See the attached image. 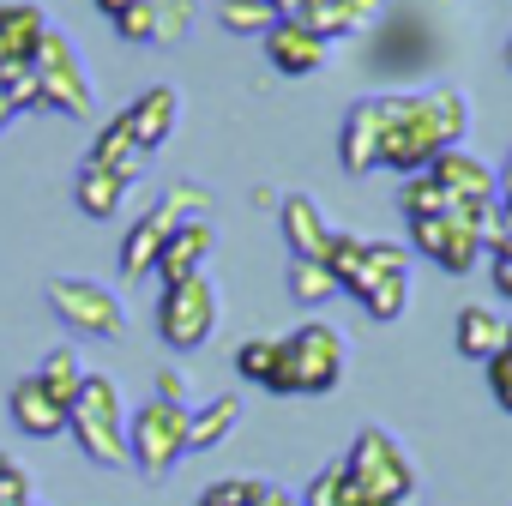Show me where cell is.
Segmentation results:
<instances>
[{
  "mask_svg": "<svg viewBox=\"0 0 512 506\" xmlns=\"http://www.w3.org/2000/svg\"><path fill=\"white\" fill-rule=\"evenodd\" d=\"M380 169L392 175H422L440 151L464 145V127H470V103L464 91L452 85H434V91H398V97H380Z\"/></svg>",
  "mask_w": 512,
  "mask_h": 506,
  "instance_id": "1",
  "label": "cell"
},
{
  "mask_svg": "<svg viewBox=\"0 0 512 506\" xmlns=\"http://www.w3.org/2000/svg\"><path fill=\"white\" fill-rule=\"evenodd\" d=\"M344 368H350L344 332L326 326V320H302L290 338H278V368H272L266 392H278V398H320V392H332L344 380Z\"/></svg>",
  "mask_w": 512,
  "mask_h": 506,
  "instance_id": "2",
  "label": "cell"
},
{
  "mask_svg": "<svg viewBox=\"0 0 512 506\" xmlns=\"http://www.w3.org/2000/svg\"><path fill=\"white\" fill-rule=\"evenodd\" d=\"M67 434L79 440V452L103 470L127 464V410H121V386L109 374H85L79 398L67 404Z\"/></svg>",
  "mask_w": 512,
  "mask_h": 506,
  "instance_id": "3",
  "label": "cell"
},
{
  "mask_svg": "<svg viewBox=\"0 0 512 506\" xmlns=\"http://www.w3.org/2000/svg\"><path fill=\"white\" fill-rule=\"evenodd\" d=\"M187 416L193 410H181V404L145 398L127 416V464H139L145 476H169L187 458Z\"/></svg>",
  "mask_w": 512,
  "mask_h": 506,
  "instance_id": "4",
  "label": "cell"
},
{
  "mask_svg": "<svg viewBox=\"0 0 512 506\" xmlns=\"http://www.w3.org/2000/svg\"><path fill=\"white\" fill-rule=\"evenodd\" d=\"M344 470H350V482L362 488L368 506H374V500H410V494H416V470H410L404 446H398L386 428H362V434L350 440V452H344Z\"/></svg>",
  "mask_w": 512,
  "mask_h": 506,
  "instance_id": "5",
  "label": "cell"
},
{
  "mask_svg": "<svg viewBox=\"0 0 512 506\" xmlns=\"http://www.w3.org/2000/svg\"><path fill=\"white\" fill-rule=\"evenodd\" d=\"M217 314H223V308H217V284H211V278L163 284V302H157V332H163V344H169V350L193 356V350H205V344H211Z\"/></svg>",
  "mask_w": 512,
  "mask_h": 506,
  "instance_id": "6",
  "label": "cell"
},
{
  "mask_svg": "<svg viewBox=\"0 0 512 506\" xmlns=\"http://www.w3.org/2000/svg\"><path fill=\"white\" fill-rule=\"evenodd\" d=\"M344 290L368 308V320H398L404 302H410V253H404L398 241H368L362 272H356Z\"/></svg>",
  "mask_w": 512,
  "mask_h": 506,
  "instance_id": "7",
  "label": "cell"
},
{
  "mask_svg": "<svg viewBox=\"0 0 512 506\" xmlns=\"http://www.w3.org/2000/svg\"><path fill=\"white\" fill-rule=\"evenodd\" d=\"M31 67H37V85H43V109H55V115H91V79H85L79 49H73L67 31L49 25V37L37 43Z\"/></svg>",
  "mask_w": 512,
  "mask_h": 506,
  "instance_id": "8",
  "label": "cell"
},
{
  "mask_svg": "<svg viewBox=\"0 0 512 506\" xmlns=\"http://www.w3.org/2000/svg\"><path fill=\"white\" fill-rule=\"evenodd\" d=\"M49 308L73 326V332H85V338H127V308H121V296L115 290H103V284H91V278H55L49 284Z\"/></svg>",
  "mask_w": 512,
  "mask_h": 506,
  "instance_id": "9",
  "label": "cell"
},
{
  "mask_svg": "<svg viewBox=\"0 0 512 506\" xmlns=\"http://www.w3.org/2000/svg\"><path fill=\"white\" fill-rule=\"evenodd\" d=\"M410 247L422 253V260H434L440 272H452V278L476 272V266H482V253H488V241H482V223H476V217H458V211L410 223Z\"/></svg>",
  "mask_w": 512,
  "mask_h": 506,
  "instance_id": "10",
  "label": "cell"
},
{
  "mask_svg": "<svg viewBox=\"0 0 512 506\" xmlns=\"http://www.w3.org/2000/svg\"><path fill=\"white\" fill-rule=\"evenodd\" d=\"M211 247H217V229H211V217H181V223L169 229V241H163V253H157V266H151V272H157L163 284L205 278Z\"/></svg>",
  "mask_w": 512,
  "mask_h": 506,
  "instance_id": "11",
  "label": "cell"
},
{
  "mask_svg": "<svg viewBox=\"0 0 512 506\" xmlns=\"http://www.w3.org/2000/svg\"><path fill=\"white\" fill-rule=\"evenodd\" d=\"M260 43H266V61H272L284 79H308V73L326 67V43H320L302 19H278Z\"/></svg>",
  "mask_w": 512,
  "mask_h": 506,
  "instance_id": "12",
  "label": "cell"
},
{
  "mask_svg": "<svg viewBox=\"0 0 512 506\" xmlns=\"http://www.w3.org/2000/svg\"><path fill=\"white\" fill-rule=\"evenodd\" d=\"M121 121H127V133H133L139 151H157V145L175 133V121H181V91H175V85H151V91H139V97L121 109Z\"/></svg>",
  "mask_w": 512,
  "mask_h": 506,
  "instance_id": "13",
  "label": "cell"
},
{
  "mask_svg": "<svg viewBox=\"0 0 512 506\" xmlns=\"http://www.w3.org/2000/svg\"><path fill=\"white\" fill-rule=\"evenodd\" d=\"M278 223H284V241H290V260H320L326 241H332V223H326L314 193H284L278 199Z\"/></svg>",
  "mask_w": 512,
  "mask_h": 506,
  "instance_id": "14",
  "label": "cell"
},
{
  "mask_svg": "<svg viewBox=\"0 0 512 506\" xmlns=\"http://www.w3.org/2000/svg\"><path fill=\"white\" fill-rule=\"evenodd\" d=\"M181 223V211L163 199L151 217H139L133 229H127V241H121V278L127 284H139V278H151V266H157V253H163V241H169V229Z\"/></svg>",
  "mask_w": 512,
  "mask_h": 506,
  "instance_id": "15",
  "label": "cell"
},
{
  "mask_svg": "<svg viewBox=\"0 0 512 506\" xmlns=\"http://www.w3.org/2000/svg\"><path fill=\"white\" fill-rule=\"evenodd\" d=\"M7 410H13V422H19L31 440H55V434H67V404H61L37 374H25V380L7 392Z\"/></svg>",
  "mask_w": 512,
  "mask_h": 506,
  "instance_id": "16",
  "label": "cell"
},
{
  "mask_svg": "<svg viewBox=\"0 0 512 506\" xmlns=\"http://www.w3.org/2000/svg\"><path fill=\"white\" fill-rule=\"evenodd\" d=\"M380 133H386V121H380V97H362V103L344 115V133H338V157H344L350 175L380 169Z\"/></svg>",
  "mask_w": 512,
  "mask_h": 506,
  "instance_id": "17",
  "label": "cell"
},
{
  "mask_svg": "<svg viewBox=\"0 0 512 506\" xmlns=\"http://www.w3.org/2000/svg\"><path fill=\"white\" fill-rule=\"evenodd\" d=\"M320 43H332V37H356V31H368L374 19H380V0H302V13H296Z\"/></svg>",
  "mask_w": 512,
  "mask_h": 506,
  "instance_id": "18",
  "label": "cell"
},
{
  "mask_svg": "<svg viewBox=\"0 0 512 506\" xmlns=\"http://www.w3.org/2000/svg\"><path fill=\"white\" fill-rule=\"evenodd\" d=\"M145 163H151V151H139V145H133V133H127V121H121V115H115V121H103V133L91 139V157H85V169L121 175V181H139V175H145Z\"/></svg>",
  "mask_w": 512,
  "mask_h": 506,
  "instance_id": "19",
  "label": "cell"
},
{
  "mask_svg": "<svg viewBox=\"0 0 512 506\" xmlns=\"http://www.w3.org/2000/svg\"><path fill=\"white\" fill-rule=\"evenodd\" d=\"M452 344H458V356H470V362H494V356L506 350V314H494L488 302H470V308H458Z\"/></svg>",
  "mask_w": 512,
  "mask_h": 506,
  "instance_id": "20",
  "label": "cell"
},
{
  "mask_svg": "<svg viewBox=\"0 0 512 506\" xmlns=\"http://www.w3.org/2000/svg\"><path fill=\"white\" fill-rule=\"evenodd\" d=\"M43 37H49L43 7H31V0H7V7H0V55L7 61H31Z\"/></svg>",
  "mask_w": 512,
  "mask_h": 506,
  "instance_id": "21",
  "label": "cell"
},
{
  "mask_svg": "<svg viewBox=\"0 0 512 506\" xmlns=\"http://www.w3.org/2000/svg\"><path fill=\"white\" fill-rule=\"evenodd\" d=\"M235 422H241V398H235V392L205 398V404L187 416V452H211V446H223V440L235 434Z\"/></svg>",
  "mask_w": 512,
  "mask_h": 506,
  "instance_id": "22",
  "label": "cell"
},
{
  "mask_svg": "<svg viewBox=\"0 0 512 506\" xmlns=\"http://www.w3.org/2000/svg\"><path fill=\"white\" fill-rule=\"evenodd\" d=\"M127 187L133 181H121V175H103V169H79V181H73V199H79V211L85 217H115L121 211V199H127Z\"/></svg>",
  "mask_w": 512,
  "mask_h": 506,
  "instance_id": "23",
  "label": "cell"
},
{
  "mask_svg": "<svg viewBox=\"0 0 512 506\" xmlns=\"http://www.w3.org/2000/svg\"><path fill=\"white\" fill-rule=\"evenodd\" d=\"M85 374H91V368L79 362V350H73V344H49V350H43V362H37V380H43L61 404H73V398H79Z\"/></svg>",
  "mask_w": 512,
  "mask_h": 506,
  "instance_id": "24",
  "label": "cell"
},
{
  "mask_svg": "<svg viewBox=\"0 0 512 506\" xmlns=\"http://www.w3.org/2000/svg\"><path fill=\"white\" fill-rule=\"evenodd\" d=\"M398 211H404V223H422V217H446L452 199H446V187L422 169V175H404V187H398Z\"/></svg>",
  "mask_w": 512,
  "mask_h": 506,
  "instance_id": "25",
  "label": "cell"
},
{
  "mask_svg": "<svg viewBox=\"0 0 512 506\" xmlns=\"http://www.w3.org/2000/svg\"><path fill=\"white\" fill-rule=\"evenodd\" d=\"M302 506H368L362 500V488L350 482V470H344V458H332L308 488H302Z\"/></svg>",
  "mask_w": 512,
  "mask_h": 506,
  "instance_id": "26",
  "label": "cell"
},
{
  "mask_svg": "<svg viewBox=\"0 0 512 506\" xmlns=\"http://www.w3.org/2000/svg\"><path fill=\"white\" fill-rule=\"evenodd\" d=\"M217 25L229 37H266L278 25V13L266 7V0H217Z\"/></svg>",
  "mask_w": 512,
  "mask_h": 506,
  "instance_id": "27",
  "label": "cell"
},
{
  "mask_svg": "<svg viewBox=\"0 0 512 506\" xmlns=\"http://www.w3.org/2000/svg\"><path fill=\"white\" fill-rule=\"evenodd\" d=\"M362 253H368V241L362 235H350V229H332V241H326V253H320V260H326V272H332V284L344 290L356 272H362Z\"/></svg>",
  "mask_w": 512,
  "mask_h": 506,
  "instance_id": "28",
  "label": "cell"
},
{
  "mask_svg": "<svg viewBox=\"0 0 512 506\" xmlns=\"http://www.w3.org/2000/svg\"><path fill=\"white\" fill-rule=\"evenodd\" d=\"M290 296H296L302 308H320L326 296H338V284H332L326 260H290Z\"/></svg>",
  "mask_w": 512,
  "mask_h": 506,
  "instance_id": "29",
  "label": "cell"
},
{
  "mask_svg": "<svg viewBox=\"0 0 512 506\" xmlns=\"http://www.w3.org/2000/svg\"><path fill=\"white\" fill-rule=\"evenodd\" d=\"M0 91H7L13 115L43 109V85H37V67H31V61H0Z\"/></svg>",
  "mask_w": 512,
  "mask_h": 506,
  "instance_id": "30",
  "label": "cell"
},
{
  "mask_svg": "<svg viewBox=\"0 0 512 506\" xmlns=\"http://www.w3.org/2000/svg\"><path fill=\"white\" fill-rule=\"evenodd\" d=\"M272 368H278V338H241V344H235V374H241V380L266 386Z\"/></svg>",
  "mask_w": 512,
  "mask_h": 506,
  "instance_id": "31",
  "label": "cell"
},
{
  "mask_svg": "<svg viewBox=\"0 0 512 506\" xmlns=\"http://www.w3.org/2000/svg\"><path fill=\"white\" fill-rule=\"evenodd\" d=\"M115 31L127 43H157V7H151V0H133V7L115 19Z\"/></svg>",
  "mask_w": 512,
  "mask_h": 506,
  "instance_id": "32",
  "label": "cell"
},
{
  "mask_svg": "<svg viewBox=\"0 0 512 506\" xmlns=\"http://www.w3.org/2000/svg\"><path fill=\"white\" fill-rule=\"evenodd\" d=\"M253 494H260V482H247V476H217V482L199 494V506H247Z\"/></svg>",
  "mask_w": 512,
  "mask_h": 506,
  "instance_id": "33",
  "label": "cell"
},
{
  "mask_svg": "<svg viewBox=\"0 0 512 506\" xmlns=\"http://www.w3.org/2000/svg\"><path fill=\"white\" fill-rule=\"evenodd\" d=\"M488 272H494V296L512 302V235H500V241L488 247Z\"/></svg>",
  "mask_w": 512,
  "mask_h": 506,
  "instance_id": "34",
  "label": "cell"
},
{
  "mask_svg": "<svg viewBox=\"0 0 512 506\" xmlns=\"http://www.w3.org/2000/svg\"><path fill=\"white\" fill-rule=\"evenodd\" d=\"M482 368H488V392H494V404L512 416V356L500 350V356H494V362H482Z\"/></svg>",
  "mask_w": 512,
  "mask_h": 506,
  "instance_id": "35",
  "label": "cell"
},
{
  "mask_svg": "<svg viewBox=\"0 0 512 506\" xmlns=\"http://www.w3.org/2000/svg\"><path fill=\"white\" fill-rule=\"evenodd\" d=\"M0 506H37V488H31V476H25L19 464L0 476Z\"/></svg>",
  "mask_w": 512,
  "mask_h": 506,
  "instance_id": "36",
  "label": "cell"
},
{
  "mask_svg": "<svg viewBox=\"0 0 512 506\" xmlns=\"http://www.w3.org/2000/svg\"><path fill=\"white\" fill-rule=\"evenodd\" d=\"M157 398H163V404H181V410H193L187 374H181V368H163V374H157Z\"/></svg>",
  "mask_w": 512,
  "mask_h": 506,
  "instance_id": "37",
  "label": "cell"
},
{
  "mask_svg": "<svg viewBox=\"0 0 512 506\" xmlns=\"http://www.w3.org/2000/svg\"><path fill=\"white\" fill-rule=\"evenodd\" d=\"M169 205H175L181 217H193V211L205 217V211H211V199H205V193H199L193 181H175V187H169Z\"/></svg>",
  "mask_w": 512,
  "mask_h": 506,
  "instance_id": "38",
  "label": "cell"
},
{
  "mask_svg": "<svg viewBox=\"0 0 512 506\" xmlns=\"http://www.w3.org/2000/svg\"><path fill=\"white\" fill-rule=\"evenodd\" d=\"M247 506H302V494H290V488H278V482H260V494H253Z\"/></svg>",
  "mask_w": 512,
  "mask_h": 506,
  "instance_id": "39",
  "label": "cell"
},
{
  "mask_svg": "<svg viewBox=\"0 0 512 506\" xmlns=\"http://www.w3.org/2000/svg\"><path fill=\"white\" fill-rule=\"evenodd\" d=\"M127 7H133V0H97V13H103V19H121Z\"/></svg>",
  "mask_w": 512,
  "mask_h": 506,
  "instance_id": "40",
  "label": "cell"
},
{
  "mask_svg": "<svg viewBox=\"0 0 512 506\" xmlns=\"http://www.w3.org/2000/svg\"><path fill=\"white\" fill-rule=\"evenodd\" d=\"M266 7H272L278 19H296V13H302V0H266Z\"/></svg>",
  "mask_w": 512,
  "mask_h": 506,
  "instance_id": "41",
  "label": "cell"
},
{
  "mask_svg": "<svg viewBox=\"0 0 512 506\" xmlns=\"http://www.w3.org/2000/svg\"><path fill=\"white\" fill-rule=\"evenodd\" d=\"M13 121V103H7V91H0V127H7Z\"/></svg>",
  "mask_w": 512,
  "mask_h": 506,
  "instance_id": "42",
  "label": "cell"
},
{
  "mask_svg": "<svg viewBox=\"0 0 512 506\" xmlns=\"http://www.w3.org/2000/svg\"><path fill=\"white\" fill-rule=\"evenodd\" d=\"M374 506H416V500H374Z\"/></svg>",
  "mask_w": 512,
  "mask_h": 506,
  "instance_id": "43",
  "label": "cell"
},
{
  "mask_svg": "<svg viewBox=\"0 0 512 506\" xmlns=\"http://www.w3.org/2000/svg\"><path fill=\"white\" fill-rule=\"evenodd\" d=\"M7 470H13V458H7V452H0V476H7Z\"/></svg>",
  "mask_w": 512,
  "mask_h": 506,
  "instance_id": "44",
  "label": "cell"
},
{
  "mask_svg": "<svg viewBox=\"0 0 512 506\" xmlns=\"http://www.w3.org/2000/svg\"><path fill=\"white\" fill-rule=\"evenodd\" d=\"M506 356H512V320H506Z\"/></svg>",
  "mask_w": 512,
  "mask_h": 506,
  "instance_id": "45",
  "label": "cell"
},
{
  "mask_svg": "<svg viewBox=\"0 0 512 506\" xmlns=\"http://www.w3.org/2000/svg\"><path fill=\"white\" fill-rule=\"evenodd\" d=\"M506 67H512V43H506Z\"/></svg>",
  "mask_w": 512,
  "mask_h": 506,
  "instance_id": "46",
  "label": "cell"
}]
</instances>
